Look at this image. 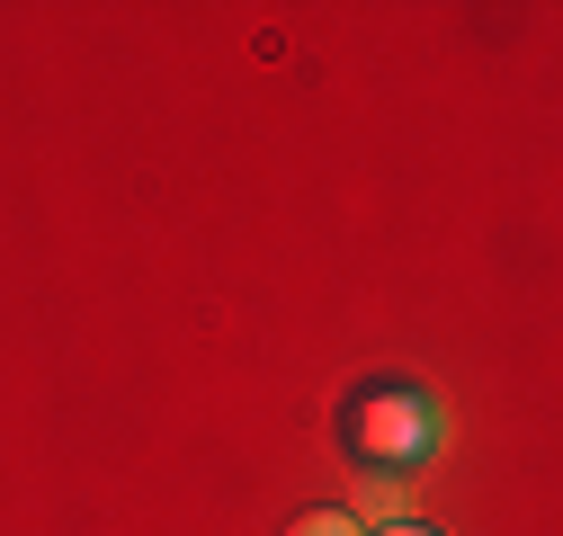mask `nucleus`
<instances>
[{"label":"nucleus","mask_w":563,"mask_h":536,"mask_svg":"<svg viewBox=\"0 0 563 536\" xmlns=\"http://www.w3.org/2000/svg\"><path fill=\"white\" fill-rule=\"evenodd\" d=\"M287 536H367V527L349 518V510H305V518H296Z\"/></svg>","instance_id":"nucleus-2"},{"label":"nucleus","mask_w":563,"mask_h":536,"mask_svg":"<svg viewBox=\"0 0 563 536\" xmlns=\"http://www.w3.org/2000/svg\"><path fill=\"white\" fill-rule=\"evenodd\" d=\"M376 536H439V527H420V518H385Z\"/></svg>","instance_id":"nucleus-3"},{"label":"nucleus","mask_w":563,"mask_h":536,"mask_svg":"<svg viewBox=\"0 0 563 536\" xmlns=\"http://www.w3.org/2000/svg\"><path fill=\"white\" fill-rule=\"evenodd\" d=\"M340 438H349V456H358V474L402 483V474H420V465L439 456V402L420 384H367L340 412Z\"/></svg>","instance_id":"nucleus-1"}]
</instances>
